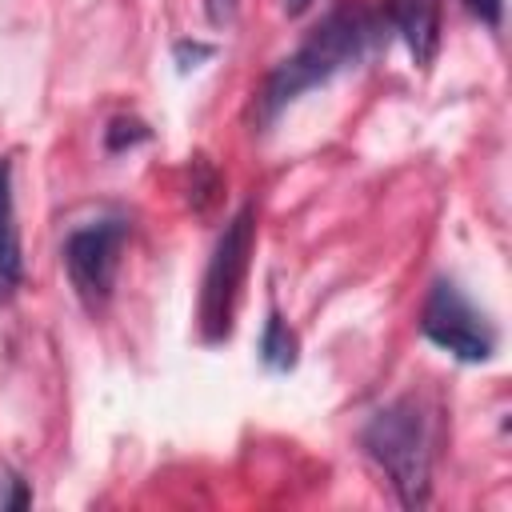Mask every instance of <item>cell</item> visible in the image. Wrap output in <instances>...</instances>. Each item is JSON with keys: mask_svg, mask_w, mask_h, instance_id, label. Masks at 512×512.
<instances>
[{"mask_svg": "<svg viewBox=\"0 0 512 512\" xmlns=\"http://www.w3.org/2000/svg\"><path fill=\"white\" fill-rule=\"evenodd\" d=\"M464 8H468L480 24H488L492 32H496L500 20H504V0H464Z\"/></svg>", "mask_w": 512, "mask_h": 512, "instance_id": "8fae6325", "label": "cell"}, {"mask_svg": "<svg viewBox=\"0 0 512 512\" xmlns=\"http://www.w3.org/2000/svg\"><path fill=\"white\" fill-rule=\"evenodd\" d=\"M32 504V492L24 484V476H16L12 468L0 472V508H28Z\"/></svg>", "mask_w": 512, "mask_h": 512, "instance_id": "30bf717a", "label": "cell"}, {"mask_svg": "<svg viewBox=\"0 0 512 512\" xmlns=\"http://www.w3.org/2000/svg\"><path fill=\"white\" fill-rule=\"evenodd\" d=\"M172 52H176L180 72H188V68H196L200 60H208V56H212V48H208V44H188V40H180Z\"/></svg>", "mask_w": 512, "mask_h": 512, "instance_id": "4fadbf2b", "label": "cell"}, {"mask_svg": "<svg viewBox=\"0 0 512 512\" xmlns=\"http://www.w3.org/2000/svg\"><path fill=\"white\" fill-rule=\"evenodd\" d=\"M24 280L20 260V228H16V204H12V160L0 156V300H8Z\"/></svg>", "mask_w": 512, "mask_h": 512, "instance_id": "52a82bcc", "label": "cell"}, {"mask_svg": "<svg viewBox=\"0 0 512 512\" xmlns=\"http://www.w3.org/2000/svg\"><path fill=\"white\" fill-rule=\"evenodd\" d=\"M360 444L368 460L388 476L396 500L404 508H424L432 492V428L428 412L416 396H396L384 408H376L364 428Z\"/></svg>", "mask_w": 512, "mask_h": 512, "instance_id": "7a4b0ae2", "label": "cell"}, {"mask_svg": "<svg viewBox=\"0 0 512 512\" xmlns=\"http://www.w3.org/2000/svg\"><path fill=\"white\" fill-rule=\"evenodd\" d=\"M372 40H376V16L364 8V4H356V0H344V4H336L304 40H300V48L292 52V56H284L272 72H268V80H264V88H260V120H272L280 108H288L296 96H304L308 88H320V84H328L336 72H344V68H352L356 60H364L368 56V48H372Z\"/></svg>", "mask_w": 512, "mask_h": 512, "instance_id": "6da1fadb", "label": "cell"}, {"mask_svg": "<svg viewBox=\"0 0 512 512\" xmlns=\"http://www.w3.org/2000/svg\"><path fill=\"white\" fill-rule=\"evenodd\" d=\"M252 236H256V212L244 204L220 232L208 268H204V284H200V332L208 344L228 340L232 332V316H236V296L248 272V256H252Z\"/></svg>", "mask_w": 512, "mask_h": 512, "instance_id": "3957f363", "label": "cell"}, {"mask_svg": "<svg viewBox=\"0 0 512 512\" xmlns=\"http://www.w3.org/2000/svg\"><path fill=\"white\" fill-rule=\"evenodd\" d=\"M440 4L444 0H388V20L420 68H428L440 48Z\"/></svg>", "mask_w": 512, "mask_h": 512, "instance_id": "8992f818", "label": "cell"}, {"mask_svg": "<svg viewBox=\"0 0 512 512\" xmlns=\"http://www.w3.org/2000/svg\"><path fill=\"white\" fill-rule=\"evenodd\" d=\"M140 140H148V128H144L140 120H132V116H116V120L104 128L108 152H124V148H132V144H140Z\"/></svg>", "mask_w": 512, "mask_h": 512, "instance_id": "9c48e42d", "label": "cell"}, {"mask_svg": "<svg viewBox=\"0 0 512 512\" xmlns=\"http://www.w3.org/2000/svg\"><path fill=\"white\" fill-rule=\"evenodd\" d=\"M124 244H128V220H120V216L92 220V224L68 232L64 268H68V280H72V288L88 312H100L112 300Z\"/></svg>", "mask_w": 512, "mask_h": 512, "instance_id": "5b68a950", "label": "cell"}, {"mask_svg": "<svg viewBox=\"0 0 512 512\" xmlns=\"http://www.w3.org/2000/svg\"><path fill=\"white\" fill-rule=\"evenodd\" d=\"M420 332L424 340H432L436 348L452 352L464 364H480L496 352V328L488 324V316L460 292L456 280H444V276L424 296Z\"/></svg>", "mask_w": 512, "mask_h": 512, "instance_id": "277c9868", "label": "cell"}, {"mask_svg": "<svg viewBox=\"0 0 512 512\" xmlns=\"http://www.w3.org/2000/svg\"><path fill=\"white\" fill-rule=\"evenodd\" d=\"M204 12L212 20V28H228L240 12V0H204Z\"/></svg>", "mask_w": 512, "mask_h": 512, "instance_id": "7c38bea8", "label": "cell"}, {"mask_svg": "<svg viewBox=\"0 0 512 512\" xmlns=\"http://www.w3.org/2000/svg\"><path fill=\"white\" fill-rule=\"evenodd\" d=\"M312 8V0H280V12L284 16H304Z\"/></svg>", "mask_w": 512, "mask_h": 512, "instance_id": "5bb4252c", "label": "cell"}, {"mask_svg": "<svg viewBox=\"0 0 512 512\" xmlns=\"http://www.w3.org/2000/svg\"><path fill=\"white\" fill-rule=\"evenodd\" d=\"M260 364L268 372H292L296 368V332L284 324V316L272 308L260 332Z\"/></svg>", "mask_w": 512, "mask_h": 512, "instance_id": "ba28073f", "label": "cell"}]
</instances>
